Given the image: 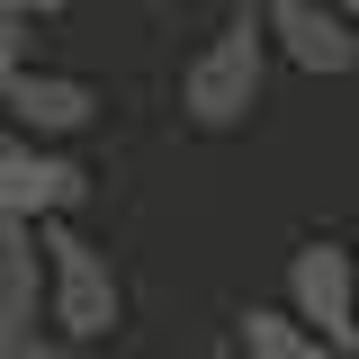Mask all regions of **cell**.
I'll list each match as a JSON object with an SVG mask.
<instances>
[{"label": "cell", "mask_w": 359, "mask_h": 359, "mask_svg": "<svg viewBox=\"0 0 359 359\" xmlns=\"http://www.w3.org/2000/svg\"><path fill=\"white\" fill-rule=\"evenodd\" d=\"M261 90H269V18H261V0H243V9H224L216 36L180 63V117L198 135H233V126H252Z\"/></svg>", "instance_id": "1"}, {"label": "cell", "mask_w": 359, "mask_h": 359, "mask_svg": "<svg viewBox=\"0 0 359 359\" xmlns=\"http://www.w3.org/2000/svg\"><path fill=\"white\" fill-rule=\"evenodd\" d=\"M36 243H45V323H54L72 351L108 341V332H117V314H126V287H117L108 252H99V243H81L63 216H45Z\"/></svg>", "instance_id": "2"}, {"label": "cell", "mask_w": 359, "mask_h": 359, "mask_svg": "<svg viewBox=\"0 0 359 359\" xmlns=\"http://www.w3.org/2000/svg\"><path fill=\"white\" fill-rule=\"evenodd\" d=\"M287 314H306L323 341L359 359V252L351 243H297L287 252Z\"/></svg>", "instance_id": "3"}, {"label": "cell", "mask_w": 359, "mask_h": 359, "mask_svg": "<svg viewBox=\"0 0 359 359\" xmlns=\"http://www.w3.org/2000/svg\"><path fill=\"white\" fill-rule=\"evenodd\" d=\"M261 18H269V54H287L297 72L314 81L359 72V18L341 0H261Z\"/></svg>", "instance_id": "4"}, {"label": "cell", "mask_w": 359, "mask_h": 359, "mask_svg": "<svg viewBox=\"0 0 359 359\" xmlns=\"http://www.w3.org/2000/svg\"><path fill=\"white\" fill-rule=\"evenodd\" d=\"M0 117H9V135H27V144H63V135H81L90 117H99V90L72 81V72L18 63V72L0 81Z\"/></svg>", "instance_id": "5"}, {"label": "cell", "mask_w": 359, "mask_h": 359, "mask_svg": "<svg viewBox=\"0 0 359 359\" xmlns=\"http://www.w3.org/2000/svg\"><path fill=\"white\" fill-rule=\"evenodd\" d=\"M81 162H63V153H45L27 135H9L0 144V224H45L63 216V207H81Z\"/></svg>", "instance_id": "6"}, {"label": "cell", "mask_w": 359, "mask_h": 359, "mask_svg": "<svg viewBox=\"0 0 359 359\" xmlns=\"http://www.w3.org/2000/svg\"><path fill=\"white\" fill-rule=\"evenodd\" d=\"M233 359H351V351L323 341L306 314H287V306H243L233 314Z\"/></svg>", "instance_id": "7"}, {"label": "cell", "mask_w": 359, "mask_h": 359, "mask_svg": "<svg viewBox=\"0 0 359 359\" xmlns=\"http://www.w3.org/2000/svg\"><path fill=\"white\" fill-rule=\"evenodd\" d=\"M45 306V243L36 224H0V332H27Z\"/></svg>", "instance_id": "8"}, {"label": "cell", "mask_w": 359, "mask_h": 359, "mask_svg": "<svg viewBox=\"0 0 359 359\" xmlns=\"http://www.w3.org/2000/svg\"><path fill=\"white\" fill-rule=\"evenodd\" d=\"M0 359H81V351H72V341H63V332H54V341H45L36 323H27V332H0Z\"/></svg>", "instance_id": "9"}, {"label": "cell", "mask_w": 359, "mask_h": 359, "mask_svg": "<svg viewBox=\"0 0 359 359\" xmlns=\"http://www.w3.org/2000/svg\"><path fill=\"white\" fill-rule=\"evenodd\" d=\"M27 45H36V18H0V81L27 63Z\"/></svg>", "instance_id": "10"}, {"label": "cell", "mask_w": 359, "mask_h": 359, "mask_svg": "<svg viewBox=\"0 0 359 359\" xmlns=\"http://www.w3.org/2000/svg\"><path fill=\"white\" fill-rule=\"evenodd\" d=\"M72 0H0V18H63Z\"/></svg>", "instance_id": "11"}, {"label": "cell", "mask_w": 359, "mask_h": 359, "mask_svg": "<svg viewBox=\"0 0 359 359\" xmlns=\"http://www.w3.org/2000/svg\"><path fill=\"white\" fill-rule=\"evenodd\" d=\"M351 252H359V216H351Z\"/></svg>", "instance_id": "12"}, {"label": "cell", "mask_w": 359, "mask_h": 359, "mask_svg": "<svg viewBox=\"0 0 359 359\" xmlns=\"http://www.w3.org/2000/svg\"><path fill=\"white\" fill-rule=\"evenodd\" d=\"M198 359H233V351H198Z\"/></svg>", "instance_id": "13"}, {"label": "cell", "mask_w": 359, "mask_h": 359, "mask_svg": "<svg viewBox=\"0 0 359 359\" xmlns=\"http://www.w3.org/2000/svg\"><path fill=\"white\" fill-rule=\"evenodd\" d=\"M117 9H144V0H117Z\"/></svg>", "instance_id": "14"}, {"label": "cell", "mask_w": 359, "mask_h": 359, "mask_svg": "<svg viewBox=\"0 0 359 359\" xmlns=\"http://www.w3.org/2000/svg\"><path fill=\"white\" fill-rule=\"evenodd\" d=\"M341 9H351V18H359V0H341Z\"/></svg>", "instance_id": "15"}, {"label": "cell", "mask_w": 359, "mask_h": 359, "mask_svg": "<svg viewBox=\"0 0 359 359\" xmlns=\"http://www.w3.org/2000/svg\"><path fill=\"white\" fill-rule=\"evenodd\" d=\"M81 359H90V351H81Z\"/></svg>", "instance_id": "16"}]
</instances>
